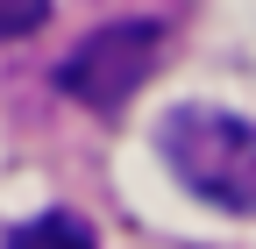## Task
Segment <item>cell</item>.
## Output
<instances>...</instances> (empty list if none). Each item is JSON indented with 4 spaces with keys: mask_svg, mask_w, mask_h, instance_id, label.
<instances>
[{
    "mask_svg": "<svg viewBox=\"0 0 256 249\" xmlns=\"http://www.w3.org/2000/svg\"><path fill=\"white\" fill-rule=\"evenodd\" d=\"M156 142L185 192H200L220 214H256V121L220 107H171Z\"/></svg>",
    "mask_w": 256,
    "mask_h": 249,
    "instance_id": "6da1fadb",
    "label": "cell"
},
{
    "mask_svg": "<svg viewBox=\"0 0 256 249\" xmlns=\"http://www.w3.org/2000/svg\"><path fill=\"white\" fill-rule=\"evenodd\" d=\"M156 50H164V28H156V22H114V28H92V36L57 64V92H72V100L92 107V114H114L128 92L156 72Z\"/></svg>",
    "mask_w": 256,
    "mask_h": 249,
    "instance_id": "7a4b0ae2",
    "label": "cell"
},
{
    "mask_svg": "<svg viewBox=\"0 0 256 249\" xmlns=\"http://www.w3.org/2000/svg\"><path fill=\"white\" fill-rule=\"evenodd\" d=\"M8 249H92V228L78 221V214H36V221H22L8 235Z\"/></svg>",
    "mask_w": 256,
    "mask_h": 249,
    "instance_id": "3957f363",
    "label": "cell"
},
{
    "mask_svg": "<svg viewBox=\"0 0 256 249\" xmlns=\"http://www.w3.org/2000/svg\"><path fill=\"white\" fill-rule=\"evenodd\" d=\"M43 22H50V0H0V43H14V36H36Z\"/></svg>",
    "mask_w": 256,
    "mask_h": 249,
    "instance_id": "277c9868",
    "label": "cell"
}]
</instances>
